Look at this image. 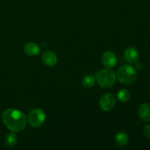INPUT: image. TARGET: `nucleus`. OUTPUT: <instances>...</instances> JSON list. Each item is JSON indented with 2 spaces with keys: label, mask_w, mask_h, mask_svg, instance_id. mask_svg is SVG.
Returning <instances> with one entry per match:
<instances>
[{
  "label": "nucleus",
  "mask_w": 150,
  "mask_h": 150,
  "mask_svg": "<svg viewBox=\"0 0 150 150\" xmlns=\"http://www.w3.org/2000/svg\"><path fill=\"white\" fill-rule=\"evenodd\" d=\"M143 134L148 139H150V125H145L143 128Z\"/></svg>",
  "instance_id": "15"
},
{
  "label": "nucleus",
  "mask_w": 150,
  "mask_h": 150,
  "mask_svg": "<svg viewBox=\"0 0 150 150\" xmlns=\"http://www.w3.org/2000/svg\"><path fill=\"white\" fill-rule=\"evenodd\" d=\"M18 137L14 132L8 133L5 137V144L8 147H13L17 144Z\"/></svg>",
  "instance_id": "12"
},
{
  "label": "nucleus",
  "mask_w": 150,
  "mask_h": 150,
  "mask_svg": "<svg viewBox=\"0 0 150 150\" xmlns=\"http://www.w3.org/2000/svg\"><path fill=\"white\" fill-rule=\"evenodd\" d=\"M139 57V54L136 48L133 47L127 48L125 51L124 58L127 62L129 63H135L138 61Z\"/></svg>",
  "instance_id": "7"
},
{
  "label": "nucleus",
  "mask_w": 150,
  "mask_h": 150,
  "mask_svg": "<svg viewBox=\"0 0 150 150\" xmlns=\"http://www.w3.org/2000/svg\"><path fill=\"white\" fill-rule=\"evenodd\" d=\"M102 63L107 68H113L117 63L116 54L111 51H107L102 56Z\"/></svg>",
  "instance_id": "6"
},
{
  "label": "nucleus",
  "mask_w": 150,
  "mask_h": 150,
  "mask_svg": "<svg viewBox=\"0 0 150 150\" xmlns=\"http://www.w3.org/2000/svg\"><path fill=\"white\" fill-rule=\"evenodd\" d=\"M1 120L4 125L14 133L23 130L27 122V118L24 113L12 108H7L3 111Z\"/></svg>",
  "instance_id": "1"
},
{
  "label": "nucleus",
  "mask_w": 150,
  "mask_h": 150,
  "mask_svg": "<svg viewBox=\"0 0 150 150\" xmlns=\"http://www.w3.org/2000/svg\"><path fill=\"white\" fill-rule=\"evenodd\" d=\"M42 60L45 64L48 66H54L57 62V56L53 51H47L42 54Z\"/></svg>",
  "instance_id": "9"
},
{
  "label": "nucleus",
  "mask_w": 150,
  "mask_h": 150,
  "mask_svg": "<svg viewBox=\"0 0 150 150\" xmlns=\"http://www.w3.org/2000/svg\"><path fill=\"white\" fill-rule=\"evenodd\" d=\"M137 75L133 67L130 65H123L119 68L117 73V79L123 84H131L136 81Z\"/></svg>",
  "instance_id": "3"
},
{
  "label": "nucleus",
  "mask_w": 150,
  "mask_h": 150,
  "mask_svg": "<svg viewBox=\"0 0 150 150\" xmlns=\"http://www.w3.org/2000/svg\"><path fill=\"white\" fill-rule=\"evenodd\" d=\"M115 141L120 146H125L129 142V137L125 132H119L115 136Z\"/></svg>",
  "instance_id": "11"
},
{
  "label": "nucleus",
  "mask_w": 150,
  "mask_h": 150,
  "mask_svg": "<svg viewBox=\"0 0 150 150\" xmlns=\"http://www.w3.org/2000/svg\"><path fill=\"white\" fill-rule=\"evenodd\" d=\"M95 80H96L95 78L93 76H92V75L85 76L83 78V79H82V85L84 87L90 88L94 86V84L95 83Z\"/></svg>",
  "instance_id": "13"
},
{
  "label": "nucleus",
  "mask_w": 150,
  "mask_h": 150,
  "mask_svg": "<svg viewBox=\"0 0 150 150\" xmlns=\"http://www.w3.org/2000/svg\"><path fill=\"white\" fill-rule=\"evenodd\" d=\"M117 98H118L120 102L125 103L127 101H128L130 98V94L128 90L127 89H121L117 93Z\"/></svg>",
  "instance_id": "14"
},
{
  "label": "nucleus",
  "mask_w": 150,
  "mask_h": 150,
  "mask_svg": "<svg viewBox=\"0 0 150 150\" xmlns=\"http://www.w3.org/2000/svg\"><path fill=\"white\" fill-rule=\"evenodd\" d=\"M23 51L26 55L30 56V57H35V56L39 54L40 51V48L35 42H29L25 44L24 47H23Z\"/></svg>",
  "instance_id": "8"
},
{
  "label": "nucleus",
  "mask_w": 150,
  "mask_h": 150,
  "mask_svg": "<svg viewBox=\"0 0 150 150\" xmlns=\"http://www.w3.org/2000/svg\"><path fill=\"white\" fill-rule=\"evenodd\" d=\"M95 79L101 87L108 89L112 87L116 83L117 76L115 73L110 69H103L96 73Z\"/></svg>",
  "instance_id": "2"
},
{
  "label": "nucleus",
  "mask_w": 150,
  "mask_h": 150,
  "mask_svg": "<svg viewBox=\"0 0 150 150\" xmlns=\"http://www.w3.org/2000/svg\"><path fill=\"white\" fill-rule=\"evenodd\" d=\"M139 116L141 120L144 122L150 121V104L142 103L139 108Z\"/></svg>",
  "instance_id": "10"
},
{
  "label": "nucleus",
  "mask_w": 150,
  "mask_h": 150,
  "mask_svg": "<svg viewBox=\"0 0 150 150\" xmlns=\"http://www.w3.org/2000/svg\"><path fill=\"white\" fill-rule=\"evenodd\" d=\"M100 107L104 111H109L113 109L116 104L115 96L111 93L104 94L100 99Z\"/></svg>",
  "instance_id": "5"
},
{
  "label": "nucleus",
  "mask_w": 150,
  "mask_h": 150,
  "mask_svg": "<svg viewBox=\"0 0 150 150\" xmlns=\"http://www.w3.org/2000/svg\"><path fill=\"white\" fill-rule=\"evenodd\" d=\"M46 116L42 109L35 108L32 110L28 115L29 123L34 127H39L45 122Z\"/></svg>",
  "instance_id": "4"
}]
</instances>
